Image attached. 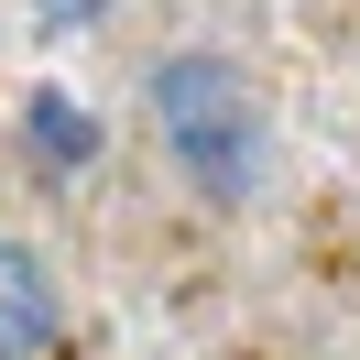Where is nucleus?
Segmentation results:
<instances>
[{
	"label": "nucleus",
	"mask_w": 360,
	"mask_h": 360,
	"mask_svg": "<svg viewBox=\"0 0 360 360\" xmlns=\"http://www.w3.org/2000/svg\"><path fill=\"white\" fill-rule=\"evenodd\" d=\"M33 142H44V164H88L98 153V120L77 110L66 88H44V98H33Z\"/></svg>",
	"instance_id": "obj_3"
},
{
	"label": "nucleus",
	"mask_w": 360,
	"mask_h": 360,
	"mask_svg": "<svg viewBox=\"0 0 360 360\" xmlns=\"http://www.w3.org/2000/svg\"><path fill=\"white\" fill-rule=\"evenodd\" d=\"M153 142L207 207L251 197V175H262V98H251V77L229 55H164L153 66Z\"/></svg>",
	"instance_id": "obj_1"
},
{
	"label": "nucleus",
	"mask_w": 360,
	"mask_h": 360,
	"mask_svg": "<svg viewBox=\"0 0 360 360\" xmlns=\"http://www.w3.org/2000/svg\"><path fill=\"white\" fill-rule=\"evenodd\" d=\"M55 338H66V295H55L44 251H22L0 229V360H44Z\"/></svg>",
	"instance_id": "obj_2"
}]
</instances>
